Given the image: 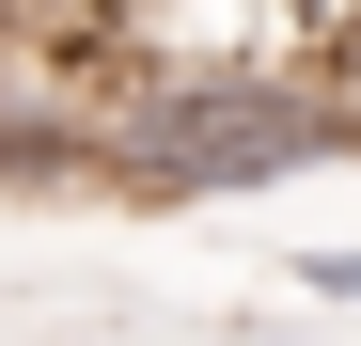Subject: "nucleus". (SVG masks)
Listing matches in <instances>:
<instances>
[{
    "label": "nucleus",
    "instance_id": "f257e3e1",
    "mask_svg": "<svg viewBox=\"0 0 361 346\" xmlns=\"http://www.w3.org/2000/svg\"><path fill=\"white\" fill-rule=\"evenodd\" d=\"M94 126H110V189L235 205V189H283V173L361 157V95L330 64H110Z\"/></svg>",
    "mask_w": 361,
    "mask_h": 346
},
{
    "label": "nucleus",
    "instance_id": "f03ea898",
    "mask_svg": "<svg viewBox=\"0 0 361 346\" xmlns=\"http://www.w3.org/2000/svg\"><path fill=\"white\" fill-rule=\"evenodd\" d=\"M298 283L314 299H361V252H298Z\"/></svg>",
    "mask_w": 361,
    "mask_h": 346
}]
</instances>
